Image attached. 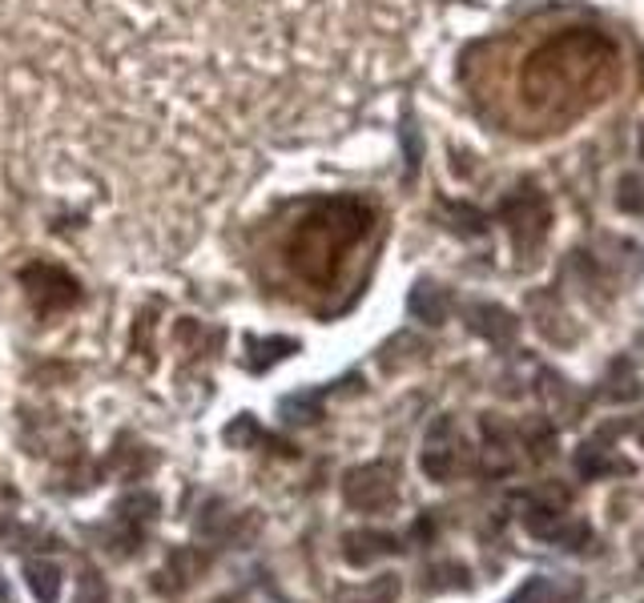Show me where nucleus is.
Listing matches in <instances>:
<instances>
[{
  "label": "nucleus",
  "mask_w": 644,
  "mask_h": 603,
  "mask_svg": "<svg viewBox=\"0 0 644 603\" xmlns=\"http://www.w3.org/2000/svg\"><path fill=\"white\" fill-rule=\"evenodd\" d=\"M24 583L36 603H57L61 600V568L53 559H29L24 563Z\"/></svg>",
  "instance_id": "6e6552de"
},
{
  "label": "nucleus",
  "mask_w": 644,
  "mask_h": 603,
  "mask_svg": "<svg viewBox=\"0 0 644 603\" xmlns=\"http://www.w3.org/2000/svg\"><path fill=\"white\" fill-rule=\"evenodd\" d=\"M282 415L291 418V423H315V418H318V406L310 403V395L286 398V403H282Z\"/></svg>",
  "instance_id": "4468645a"
},
{
  "label": "nucleus",
  "mask_w": 644,
  "mask_h": 603,
  "mask_svg": "<svg viewBox=\"0 0 644 603\" xmlns=\"http://www.w3.org/2000/svg\"><path fill=\"white\" fill-rule=\"evenodd\" d=\"M342 500L359 511H383L395 503V475L383 463L354 467L351 475L342 479Z\"/></svg>",
  "instance_id": "20e7f679"
},
{
  "label": "nucleus",
  "mask_w": 644,
  "mask_h": 603,
  "mask_svg": "<svg viewBox=\"0 0 644 603\" xmlns=\"http://www.w3.org/2000/svg\"><path fill=\"white\" fill-rule=\"evenodd\" d=\"M468 322L476 335H483L488 342H500V347L512 342V335H515V318L504 310V306H471Z\"/></svg>",
  "instance_id": "0eeeda50"
},
{
  "label": "nucleus",
  "mask_w": 644,
  "mask_h": 603,
  "mask_svg": "<svg viewBox=\"0 0 644 603\" xmlns=\"http://www.w3.org/2000/svg\"><path fill=\"white\" fill-rule=\"evenodd\" d=\"M17 282H21L29 302H33L41 314L73 310V306L85 298L81 282L73 278L65 266H53V262H29V266L17 274Z\"/></svg>",
  "instance_id": "f03ea898"
},
{
  "label": "nucleus",
  "mask_w": 644,
  "mask_h": 603,
  "mask_svg": "<svg viewBox=\"0 0 644 603\" xmlns=\"http://www.w3.org/2000/svg\"><path fill=\"white\" fill-rule=\"evenodd\" d=\"M600 395L609 398V403H636L641 398V374L629 359H616L604 374V391Z\"/></svg>",
  "instance_id": "1a4fd4ad"
},
{
  "label": "nucleus",
  "mask_w": 644,
  "mask_h": 603,
  "mask_svg": "<svg viewBox=\"0 0 644 603\" xmlns=\"http://www.w3.org/2000/svg\"><path fill=\"white\" fill-rule=\"evenodd\" d=\"M423 471L432 479H447L456 471V423L439 418L427 435V451H423Z\"/></svg>",
  "instance_id": "423d86ee"
},
{
  "label": "nucleus",
  "mask_w": 644,
  "mask_h": 603,
  "mask_svg": "<svg viewBox=\"0 0 644 603\" xmlns=\"http://www.w3.org/2000/svg\"><path fill=\"white\" fill-rule=\"evenodd\" d=\"M371 206L359 198H318L306 209L303 221H294L286 238V262L303 282H330L339 270V257L354 242H363L371 230Z\"/></svg>",
  "instance_id": "f257e3e1"
},
{
  "label": "nucleus",
  "mask_w": 644,
  "mask_h": 603,
  "mask_svg": "<svg viewBox=\"0 0 644 603\" xmlns=\"http://www.w3.org/2000/svg\"><path fill=\"white\" fill-rule=\"evenodd\" d=\"M395 551H399V539L386 531H371V527H363V531L342 535V559H347L351 568H371L375 559L395 556Z\"/></svg>",
  "instance_id": "39448f33"
},
{
  "label": "nucleus",
  "mask_w": 644,
  "mask_h": 603,
  "mask_svg": "<svg viewBox=\"0 0 644 603\" xmlns=\"http://www.w3.org/2000/svg\"><path fill=\"white\" fill-rule=\"evenodd\" d=\"M576 467H580V475H604V471H612V463L600 454L597 442H588V447L576 451Z\"/></svg>",
  "instance_id": "ddd939ff"
},
{
  "label": "nucleus",
  "mask_w": 644,
  "mask_h": 603,
  "mask_svg": "<svg viewBox=\"0 0 644 603\" xmlns=\"http://www.w3.org/2000/svg\"><path fill=\"white\" fill-rule=\"evenodd\" d=\"M641 153H644V138H641Z\"/></svg>",
  "instance_id": "dca6fc26"
},
{
  "label": "nucleus",
  "mask_w": 644,
  "mask_h": 603,
  "mask_svg": "<svg viewBox=\"0 0 644 603\" xmlns=\"http://www.w3.org/2000/svg\"><path fill=\"white\" fill-rule=\"evenodd\" d=\"M157 507H162V503H157V495H145V491H138V495H125L118 511L125 515L129 523H138V527H150V523L157 519Z\"/></svg>",
  "instance_id": "9b49d317"
},
{
  "label": "nucleus",
  "mask_w": 644,
  "mask_h": 603,
  "mask_svg": "<svg viewBox=\"0 0 644 603\" xmlns=\"http://www.w3.org/2000/svg\"><path fill=\"white\" fill-rule=\"evenodd\" d=\"M407 306H411V314L427 326H444V318H447V298H444V290H435L432 282H419V286L411 290Z\"/></svg>",
  "instance_id": "9d476101"
},
{
  "label": "nucleus",
  "mask_w": 644,
  "mask_h": 603,
  "mask_svg": "<svg viewBox=\"0 0 644 603\" xmlns=\"http://www.w3.org/2000/svg\"><path fill=\"white\" fill-rule=\"evenodd\" d=\"M641 442H644V427H641Z\"/></svg>",
  "instance_id": "f3484780"
},
{
  "label": "nucleus",
  "mask_w": 644,
  "mask_h": 603,
  "mask_svg": "<svg viewBox=\"0 0 644 603\" xmlns=\"http://www.w3.org/2000/svg\"><path fill=\"white\" fill-rule=\"evenodd\" d=\"M504 221L507 230H512V242L524 245V250H532V245L544 242V233H548V201H544V194H539L536 186H520L512 194V198L504 201Z\"/></svg>",
  "instance_id": "7ed1b4c3"
},
{
  "label": "nucleus",
  "mask_w": 644,
  "mask_h": 603,
  "mask_svg": "<svg viewBox=\"0 0 644 603\" xmlns=\"http://www.w3.org/2000/svg\"><path fill=\"white\" fill-rule=\"evenodd\" d=\"M548 600V580L544 575H532L524 588H515V595L507 603H544Z\"/></svg>",
  "instance_id": "2eb2a0df"
},
{
  "label": "nucleus",
  "mask_w": 644,
  "mask_h": 603,
  "mask_svg": "<svg viewBox=\"0 0 644 603\" xmlns=\"http://www.w3.org/2000/svg\"><path fill=\"white\" fill-rule=\"evenodd\" d=\"M616 206L624 213H644V177L641 174H624L621 186H616Z\"/></svg>",
  "instance_id": "f8f14e48"
}]
</instances>
